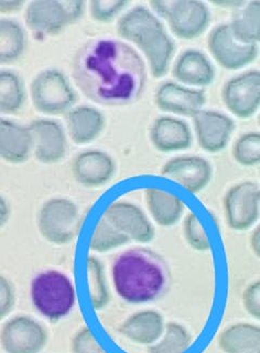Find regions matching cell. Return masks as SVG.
Returning <instances> with one entry per match:
<instances>
[{
  "mask_svg": "<svg viewBox=\"0 0 260 353\" xmlns=\"http://www.w3.org/2000/svg\"><path fill=\"white\" fill-rule=\"evenodd\" d=\"M72 75L90 101L105 107H126L142 97L148 82L144 60L125 41H87L72 60Z\"/></svg>",
  "mask_w": 260,
  "mask_h": 353,
  "instance_id": "cell-1",
  "label": "cell"
},
{
  "mask_svg": "<svg viewBox=\"0 0 260 353\" xmlns=\"http://www.w3.org/2000/svg\"><path fill=\"white\" fill-rule=\"evenodd\" d=\"M113 284L118 296L130 305H144L164 297L171 283V269L152 249H128L114 259Z\"/></svg>",
  "mask_w": 260,
  "mask_h": 353,
  "instance_id": "cell-2",
  "label": "cell"
},
{
  "mask_svg": "<svg viewBox=\"0 0 260 353\" xmlns=\"http://www.w3.org/2000/svg\"><path fill=\"white\" fill-rule=\"evenodd\" d=\"M31 298L43 318L58 322L71 313L76 303L74 284L62 272L56 270L41 272L31 284Z\"/></svg>",
  "mask_w": 260,
  "mask_h": 353,
  "instance_id": "cell-3",
  "label": "cell"
},
{
  "mask_svg": "<svg viewBox=\"0 0 260 353\" xmlns=\"http://www.w3.org/2000/svg\"><path fill=\"white\" fill-rule=\"evenodd\" d=\"M30 90L36 110L50 117L67 114L78 99L69 77L56 68L39 72L32 81Z\"/></svg>",
  "mask_w": 260,
  "mask_h": 353,
  "instance_id": "cell-4",
  "label": "cell"
},
{
  "mask_svg": "<svg viewBox=\"0 0 260 353\" xmlns=\"http://www.w3.org/2000/svg\"><path fill=\"white\" fill-rule=\"evenodd\" d=\"M82 228L78 205L64 197L47 200L37 213V228L45 241L63 246L75 241Z\"/></svg>",
  "mask_w": 260,
  "mask_h": 353,
  "instance_id": "cell-5",
  "label": "cell"
},
{
  "mask_svg": "<svg viewBox=\"0 0 260 353\" xmlns=\"http://www.w3.org/2000/svg\"><path fill=\"white\" fill-rule=\"evenodd\" d=\"M207 45L217 63L230 71L248 67L259 54L258 45L244 44L235 39L230 24H219L213 28Z\"/></svg>",
  "mask_w": 260,
  "mask_h": 353,
  "instance_id": "cell-6",
  "label": "cell"
},
{
  "mask_svg": "<svg viewBox=\"0 0 260 353\" xmlns=\"http://www.w3.org/2000/svg\"><path fill=\"white\" fill-rule=\"evenodd\" d=\"M228 225L235 230H246L260 214V188L252 182L230 187L224 199Z\"/></svg>",
  "mask_w": 260,
  "mask_h": 353,
  "instance_id": "cell-7",
  "label": "cell"
},
{
  "mask_svg": "<svg viewBox=\"0 0 260 353\" xmlns=\"http://www.w3.org/2000/svg\"><path fill=\"white\" fill-rule=\"evenodd\" d=\"M222 100L240 119L252 117L260 107V71L250 70L230 79L222 88Z\"/></svg>",
  "mask_w": 260,
  "mask_h": 353,
  "instance_id": "cell-8",
  "label": "cell"
},
{
  "mask_svg": "<svg viewBox=\"0 0 260 353\" xmlns=\"http://www.w3.org/2000/svg\"><path fill=\"white\" fill-rule=\"evenodd\" d=\"M33 136V154L43 164H56L65 158L67 152V128L50 118H39L30 124Z\"/></svg>",
  "mask_w": 260,
  "mask_h": 353,
  "instance_id": "cell-9",
  "label": "cell"
},
{
  "mask_svg": "<svg viewBox=\"0 0 260 353\" xmlns=\"http://www.w3.org/2000/svg\"><path fill=\"white\" fill-rule=\"evenodd\" d=\"M130 243H149L155 239V228L146 212L135 203L116 200L107 205L103 214Z\"/></svg>",
  "mask_w": 260,
  "mask_h": 353,
  "instance_id": "cell-10",
  "label": "cell"
},
{
  "mask_svg": "<svg viewBox=\"0 0 260 353\" xmlns=\"http://www.w3.org/2000/svg\"><path fill=\"white\" fill-rule=\"evenodd\" d=\"M0 341L6 353H39L46 347L48 335L34 319L16 316L3 325Z\"/></svg>",
  "mask_w": 260,
  "mask_h": 353,
  "instance_id": "cell-11",
  "label": "cell"
},
{
  "mask_svg": "<svg viewBox=\"0 0 260 353\" xmlns=\"http://www.w3.org/2000/svg\"><path fill=\"white\" fill-rule=\"evenodd\" d=\"M116 162L107 151L87 149L72 161V175L85 188H99L110 183L116 174Z\"/></svg>",
  "mask_w": 260,
  "mask_h": 353,
  "instance_id": "cell-12",
  "label": "cell"
},
{
  "mask_svg": "<svg viewBox=\"0 0 260 353\" xmlns=\"http://www.w3.org/2000/svg\"><path fill=\"white\" fill-rule=\"evenodd\" d=\"M133 45L146 57L152 77L161 79L169 73L177 46L163 23L149 28Z\"/></svg>",
  "mask_w": 260,
  "mask_h": 353,
  "instance_id": "cell-13",
  "label": "cell"
},
{
  "mask_svg": "<svg viewBox=\"0 0 260 353\" xmlns=\"http://www.w3.org/2000/svg\"><path fill=\"white\" fill-rule=\"evenodd\" d=\"M156 107L163 112L184 117H194L203 110L206 94L201 88H190L179 82L162 83L154 95Z\"/></svg>",
  "mask_w": 260,
  "mask_h": 353,
  "instance_id": "cell-14",
  "label": "cell"
},
{
  "mask_svg": "<svg viewBox=\"0 0 260 353\" xmlns=\"http://www.w3.org/2000/svg\"><path fill=\"white\" fill-rule=\"evenodd\" d=\"M162 176L171 179L192 194L204 190L213 177V168L199 156L176 157L169 160L161 169Z\"/></svg>",
  "mask_w": 260,
  "mask_h": 353,
  "instance_id": "cell-15",
  "label": "cell"
},
{
  "mask_svg": "<svg viewBox=\"0 0 260 353\" xmlns=\"http://www.w3.org/2000/svg\"><path fill=\"white\" fill-rule=\"evenodd\" d=\"M192 119L197 143L203 150L217 154L227 147L235 130L232 119L213 110H201Z\"/></svg>",
  "mask_w": 260,
  "mask_h": 353,
  "instance_id": "cell-16",
  "label": "cell"
},
{
  "mask_svg": "<svg viewBox=\"0 0 260 353\" xmlns=\"http://www.w3.org/2000/svg\"><path fill=\"white\" fill-rule=\"evenodd\" d=\"M152 146L162 154L186 150L192 146V132L182 119L161 115L153 121L149 132Z\"/></svg>",
  "mask_w": 260,
  "mask_h": 353,
  "instance_id": "cell-17",
  "label": "cell"
},
{
  "mask_svg": "<svg viewBox=\"0 0 260 353\" xmlns=\"http://www.w3.org/2000/svg\"><path fill=\"white\" fill-rule=\"evenodd\" d=\"M64 119L69 139L78 146L97 141L107 126L102 111L92 105H75Z\"/></svg>",
  "mask_w": 260,
  "mask_h": 353,
  "instance_id": "cell-18",
  "label": "cell"
},
{
  "mask_svg": "<svg viewBox=\"0 0 260 353\" xmlns=\"http://www.w3.org/2000/svg\"><path fill=\"white\" fill-rule=\"evenodd\" d=\"M25 22L32 31L43 36H56L71 26L65 9L56 0H32L25 10Z\"/></svg>",
  "mask_w": 260,
  "mask_h": 353,
  "instance_id": "cell-19",
  "label": "cell"
},
{
  "mask_svg": "<svg viewBox=\"0 0 260 353\" xmlns=\"http://www.w3.org/2000/svg\"><path fill=\"white\" fill-rule=\"evenodd\" d=\"M173 75L177 82L190 88H207L214 82L216 70L204 52L186 49L173 63Z\"/></svg>",
  "mask_w": 260,
  "mask_h": 353,
  "instance_id": "cell-20",
  "label": "cell"
},
{
  "mask_svg": "<svg viewBox=\"0 0 260 353\" xmlns=\"http://www.w3.org/2000/svg\"><path fill=\"white\" fill-rule=\"evenodd\" d=\"M167 22L173 35L190 41L197 39L208 30L212 23V13L202 0H186Z\"/></svg>",
  "mask_w": 260,
  "mask_h": 353,
  "instance_id": "cell-21",
  "label": "cell"
},
{
  "mask_svg": "<svg viewBox=\"0 0 260 353\" xmlns=\"http://www.w3.org/2000/svg\"><path fill=\"white\" fill-rule=\"evenodd\" d=\"M33 154L30 125L3 118L0 120V158L7 163L22 164Z\"/></svg>",
  "mask_w": 260,
  "mask_h": 353,
  "instance_id": "cell-22",
  "label": "cell"
},
{
  "mask_svg": "<svg viewBox=\"0 0 260 353\" xmlns=\"http://www.w3.org/2000/svg\"><path fill=\"white\" fill-rule=\"evenodd\" d=\"M165 322L161 313L146 310L131 315L120 326V334L140 345H154L165 333Z\"/></svg>",
  "mask_w": 260,
  "mask_h": 353,
  "instance_id": "cell-23",
  "label": "cell"
},
{
  "mask_svg": "<svg viewBox=\"0 0 260 353\" xmlns=\"http://www.w3.org/2000/svg\"><path fill=\"white\" fill-rule=\"evenodd\" d=\"M146 203L154 222L163 228H171L182 218L184 203L177 194L150 187L146 190Z\"/></svg>",
  "mask_w": 260,
  "mask_h": 353,
  "instance_id": "cell-24",
  "label": "cell"
},
{
  "mask_svg": "<svg viewBox=\"0 0 260 353\" xmlns=\"http://www.w3.org/2000/svg\"><path fill=\"white\" fill-rule=\"evenodd\" d=\"M28 35L18 21L10 18L0 19V63L11 64L25 54Z\"/></svg>",
  "mask_w": 260,
  "mask_h": 353,
  "instance_id": "cell-25",
  "label": "cell"
},
{
  "mask_svg": "<svg viewBox=\"0 0 260 353\" xmlns=\"http://www.w3.org/2000/svg\"><path fill=\"white\" fill-rule=\"evenodd\" d=\"M219 347L226 353H260V327L235 324L222 332Z\"/></svg>",
  "mask_w": 260,
  "mask_h": 353,
  "instance_id": "cell-26",
  "label": "cell"
},
{
  "mask_svg": "<svg viewBox=\"0 0 260 353\" xmlns=\"http://www.w3.org/2000/svg\"><path fill=\"white\" fill-rule=\"evenodd\" d=\"M25 83L19 73L12 70L0 71V113L17 114L25 105Z\"/></svg>",
  "mask_w": 260,
  "mask_h": 353,
  "instance_id": "cell-27",
  "label": "cell"
},
{
  "mask_svg": "<svg viewBox=\"0 0 260 353\" xmlns=\"http://www.w3.org/2000/svg\"><path fill=\"white\" fill-rule=\"evenodd\" d=\"M229 24L237 41L248 45L259 44L260 0H250L239 9Z\"/></svg>",
  "mask_w": 260,
  "mask_h": 353,
  "instance_id": "cell-28",
  "label": "cell"
},
{
  "mask_svg": "<svg viewBox=\"0 0 260 353\" xmlns=\"http://www.w3.org/2000/svg\"><path fill=\"white\" fill-rule=\"evenodd\" d=\"M162 23L152 9L146 6H136L124 13L118 20V33L120 39L135 44V41L149 28Z\"/></svg>",
  "mask_w": 260,
  "mask_h": 353,
  "instance_id": "cell-29",
  "label": "cell"
},
{
  "mask_svg": "<svg viewBox=\"0 0 260 353\" xmlns=\"http://www.w3.org/2000/svg\"><path fill=\"white\" fill-rule=\"evenodd\" d=\"M86 279L92 309L95 311L105 309L110 301V290L105 276V266L96 256L87 258Z\"/></svg>",
  "mask_w": 260,
  "mask_h": 353,
  "instance_id": "cell-30",
  "label": "cell"
},
{
  "mask_svg": "<svg viewBox=\"0 0 260 353\" xmlns=\"http://www.w3.org/2000/svg\"><path fill=\"white\" fill-rule=\"evenodd\" d=\"M129 243V239L116 226L113 225L105 215H101L92 230L89 247L95 252L105 254L126 246Z\"/></svg>",
  "mask_w": 260,
  "mask_h": 353,
  "instance_id": "cell-31",
  "label": "cell"
},
{
  "mask_svg": "<svg viewBox=\"0 0 260 353\" xmlns=\"http://www.w3.org/2000/svg\"><path fill=\"white\" fill-rule=\"evenodd\" d=\"M192 343L191 334L178 323L166 324L161 339L151 345L149 353H184Z\"/></svg>",
  "mask_w": 260,
  "mask_h": 353,
  "instance_id": "cell-32",
  "label": "cell"
},
{
  "mask_svg": "<svg viewBox=\"0 0 260 353\" xmlns=\"http://www.w3.org/2000/svg\"><path fill=\"white\" fill-rule=\"evenodd\" d=\"M232 154L235 161L244 167L259 164L260 133L250 132L240 136L233 146Z\"/></svg>",
  "mask_w": 260,
  "mask_h": 353,
  "instance_id": "cell-33",
  "label": "cell"
},
{
  "mask_svg": "<svg viewBox=\"0 0 260 353\" xmlns=\"http://www.w3.org/2000/svg\"><path fill=\"white\" fill-rule=\"evenodd\" d=\"M184 235L188 245L194 250L204 252L212 248L208 234L195 213H189L184 220Z\"/></svg>",
  "mask_w": 260,
  "mask_h": 353,
  "instance_id": "cell-34",
  "label": "cell"
},
{
  "mask_svg": "<svg viewBox=\"0 0 260 353\" xmlns=\"http://www.w3.org/2000/svg\"><path fill=\"white\" fill-rule=\"evenodd\" d=\"M131 0H89L90 14L99 23H110L125 11Z\"/></svg>",
  "mask_w": 260,
  "mask_h": 353,
  "instance_id": "cell-35",
  "label": "cell"
},
{
  "mask_svg": "<svg viewBox=\"0 0 260 353\" xmlns=\"http://www.w3.org/2000/svg\"><path fill=\"white\" fill-rule=\"evenodd\" d=\"M73 353H107L101 347L90 328L84 327L79 330L72 341Z\"/></svg>",
  "mask_w": 260,
  "mask_h": 353,
  "instance_id": "cell-36",
  "label": "cell"
},
{
  "mask_svg": "<svg viewBox=\"0 0 260 353\" xmlns=\"http://www.w3.org/2000/svg\"><path fill=\"white\" fill-rule=\"evenodd\" d=\"M16 303V290L7 277H0V316L5 318Z\"/></svg>",
  "mask_w": 260,
  "mask_h": 353,
  "instance_id": "cell-37",
  "label": "cell"
},
{
  "mask_svg": "<svg viewBox=\"0 0 260 353\" xmlns=\"http://www.w3.org/2000/svg\"><path fill=\"white\" fill-rule=\"evenodd\" d=\"M245 309L252 316L260 320V279L250 284L243 294Z\"/></svg>",
  "mask_w": 260,
  "mask_h": 353,
  "instance_id": "cell-38",
  "label": "cell"
},
{
  "mask_svg": "<svg viewBox=\"0 0 260 353\" xmlns=\"http://www.w3.org/2000/svg\"><path fill=\"white\" fill-rule=\"evenodd\" d=\"M186 0H150L151 9L160 19L169 21Z\"/></svg>",
  "mask_w": 260,
  "mask_h": 353,
  "instance_id": "cell-39",
  "label": "cell"
},
{
  "mask_svg": "<svg viewBox=\"0 0 260 353\" xmlns=\"http://www.w3.org/2000/svg\"><path fill=\"white\" fill-rule=\"evenodd\" d=\"M65 9L72 24L76 23L84 17L86 10V0H56Z\"/></svg>",
  "mask_w": 260,
  "mask_h": 353,
  "instance_id": "cell-40",
  "label": "cell"
},
{
  "mask_svg": "<svg viewBox=\"0 0 260 353\" xmlns=\"http://www.w3.org/2000/svg\"><path fill=\"white\" fill-rule=\"evenodd\" d=\"M28 0H0V12L12 13L23 8Z\"/></svg>",
  "mask_w": 260,
  "mask_h": 353,
  "instance_id": "cell-41",
  "label": "cell"
},
{
  "mask_svg": "<svg viewBox=\"0 0 260 353\" xmlns=\"http://www.w3.org/2000/svg\"><path fill=\"white\" fill-rule=\"evenodd\" d=\"M11 205L5 197L0 198V228H5L11 219Z\"/></svg>",
  "mask_w": 260,
  "mask_h": 353,
  "instance_id": "cell-42",
  "label": "cell"
},
{
  "mask_svg": "<svg viewBox=\"0 0 260 353\" xmlns=\"http://www.w3.org/2000/svg\"><path fill=\"white\" fill-rule=\"evenodd\" d=\"M213 5L225 9H241L250 0H208Z\"/></svg>",
  "mask_w": 260,
  "mask_h": 353,
  "instance_id": "cell-43",
  "label": "cell"
},
{
  "mask_svg": "<svg viewBox=\"0 0 260 353\" xmlns=\"http://www.w3.org/2000/svg\"><path fill=\"white\" fill-rule=\"evenodd\" d=\"M250 247L256 256L260 258V224L252 232L250 236Z\"/></svg>",
  "mask_w": 260,
  "mask_h": 353,
  "instance_id": "cell-44",
  "label": "cell"
},
{
  "mask_svg": "<svg viewBox=\"0 0 260 353\" xmlns=\"http://www.w3.org/2000/svg\"><path fill=\"white\" fill-rule=\"evenodd\" d=\"M259 124H260V117H259Z\"/></svg>",
  "mask_w": 260,
  "mask_h": 353,
  "instance_id": "cell-45",
  "label": "cell"
}]
</instances>
